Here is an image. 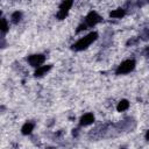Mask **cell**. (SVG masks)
I'll use <instances>...</instances> for the list:
<instances>
[{"instance_id": "obj_8", "label": "cell", "mask_w": 149, "mask_h": 149, "mask_svg": "<svg viewBox=\"0 0 149 149\" xmlns=\"http://www.w3.org/2000/svg\"><path fill=\"white\" fill-rule=\"evenodd\" d=\"M33 128H34V125H33L31 122H27V123H24V125L22 126L21 132H22V134H23V135H28V134H30V133H31Z\"/></svg>"}, {"instance_id": "obj_1", "label": "cell", "mask_w": 149, "mask_h": 149, "mask_svg": "<svg viewBox=\"0 0 149 149\" xmlns=\"http://www.w3.org/2000/svg\"><path fill=\"white\" fill-rule=\"evenodd\" d=\"M98 37V34L97 33H90L88 35H86L85 37L80 38L78 42H76L73 45H72V49L76 50V51H80V50H84L86 49L93 41H95Z\"/></svg>"}, {"instance_id": "obj_5", "label": "cell", "mask_w": 149, "mask_h": 149, "mask_svg": "<svg viewBox=\"0 0 149 149\" xmlns=\"http://www.w3.org/2000/svg\"><path fill=\"white\" fill-rule=\"evenodd\" d=\"M44 59H45V57H44L43 55H31V56L28 57L29 64H30L31 66H38V68H40V65L44 62Z\"/></svg>"}, {"instance_id": "obj_15", "label": "cell", "mask_w": 149, "mask_h": 149, "mask_svg": "<svg viewBox=\"0 0 149 149\" xmlns=\"http://www.w3.org/2000/svg\"><path fill=\"white\" fill-rule=\"evenodd\" d=\"M146 137H147V140H148V141H149V130H148V132H147V134H146Z\"/></svg>"}, {"instance_id": "obj_11", "label": "cell", "mask_w": 149, "mask_h": 149, "mask_svg": "<svg viewBox=\"0 0 149 149\" xmlns=\"http://www.w3.org/2000/svg\"><path fill=\"white\" fill-rule=\"evenodd\" d=\"M21 17H22V14H21L20 12H14V13L12 14V21H13L14 23H17V22L21 20Z\"/></svg>"}, {"instance_id": "obj_10", "label": "cell", "mask_w": 149, "mask_h": 149, "mask_svg": "<svg viewBox=\"0 0 149 149\" xmlns=\"http://www.w3.org/2000/svg\"><path fill=\"white\" fill-rule=\"evenodd\" d=\"M125 14H126L125 9L118 8V9H115V10H112V12L109 13V16H111V17H122Z\"/></svg>"}, {"instance_id": "obj_6", "label": "cell", "mask_w": 149, "mask_h": 149, "mask_svg": "<svg viewBox=\"0 0 149 149\" xmlns=\"http://www.w3.org/2000/svg\"><path fill=\"white\" fill-rule=\"evenodd\" d=\"M94 121V116L92 113H86L80 118V125L81 126H88Z\"/></svg>"}, {"instance_id": "obj_2", "label": "cell", "mask_w": 149, "mask_h": 149, "mask_svg": "<svg viewBox=\"0 0 149 149\" xmlns=\"http://www.w3.org/2000/svg\"><path fill=\"white\" fill-rule=\"evenodd\" d=\"M135 68V61L133 59H127L125 62H122L118 69H116V74H123V73H128L132 70H134Z\"/></svg>"}, {"instance_id": "obj_7", "label": "cell", "mask_w": 149, "mask_h": 149, "mask_svg": "<svg viewBox=\"0 0 149 149\" xmlns=\"http://www.w3.org/2000/svg\"><path fill=\"white\" fill-rule=\"evenodd\" d=\"M51 69V65H43V66H40L37 68V70L35 71V77H42L43 74H45L49 70Z\"/></svg>"}, {"instance_id": "obj_9", "label": "cell", "mask_w": 149, "mask_h": 149, "mask_svg": "<svg viewBox=\"0 0 149 149\" xmlns=\"http://www.w3.org/2000/svg\"><path fill=\"white\" fill-rule=\"evenodd\" d=\"M128 107H129V101H128V100H126V99H122V100L118 104L116 109H118L119 112H122V111H126Z\"/></svg>"}, {"instance_id": "obj_13", "label": "cell", "mask_w": 149, "mask_h": 149, "mask_svg": "<svg viewBox=\"0 0 149 149\" xmlns=\"http://www.w3.org/2000/svg\"><path fill=\"white\" fill-rule=\"evenodd\" d=\"M86 27H87L86 24H80V26L78 27V29H77V33H79V31L83 30V29H86Z\"/></svg>"}, {"instance_id": "obj_3", "label": "cell", "mask_w": 149, "mask_h": 149, "mask_svg": "<svg viewBox=\"0 0 149 149\" xmlns=\"http://www.w3.org/2000/svg\"><path fill=\"white\" fill-rule=\"evenodd\" d=\"M72 3H73V2H72L71 0H69V1H63V2L61 3L59 10H58V13H57V19H58V20H64V19L66 17V15H68V13H69V9L71 8Z\"/></svg>"}, {"instance_id": "obj_12", "label": "cell", "mask_w": 149, "mask_h": 149, "mask_svg": "<svg viewBox=\"0 0 149 149\" xmlns=\"http://www.w3.org/2000/svg\"><path fill=\"white\" fill-rule=\"evenodd\" d=\"M1 26H0V28H1V31L5 34L7 30H8V24H7V21H6V19H3V17H1Z\"/></svg>"}, {"instance_id": "obj_14", "label": "cell", "mask_w": 149, "mask_h": 149, "mask_svg": "<svg viewBox=\"0 0 149 149\" xmlns=\"http://www.w3.org/2000/svg\"><path fill=\"white\" fill-rule=\"evenodd\" d=\"M146 56H147V57H149V48H147V49H146Z\"/></svg>"}, {"instance_id": "obj_4", "label": "cell", "mask_w": 149, "mask_h": 149, "mask_svg": "<svg viewBox=\"0 0 149 149\" xmlns=\"http://www.w3.org/2000/svg\"><path fill=\"white\" fill-rule=\"evenodd\" d=\"M100 20H101L100 15H99L97 12L91 10V12L86 15V17H85V24L88 26V27H93V26H95L98 22H100Z\"/></svg>"}]
</instances>
